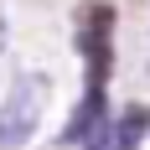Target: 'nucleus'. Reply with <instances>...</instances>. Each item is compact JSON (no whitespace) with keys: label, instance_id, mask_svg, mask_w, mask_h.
Returning a JSON list of instances; mask_svg holds the SVG:
<instances>
[{"label":"nucleus","instance_id":"f257e3e1","mask_svg":"<svg viewBox=\"0 0 150 150\" xmlns=\"http://www.w3.org/2000/svg\"><path fill=\"white\" fill-rule=\"evenodd\" d=\"M47 104H52V78L47 73H21L0 98V150L31 145V135L42 129Z\"/></svg>","mask_w":150,"mask_h":150},{"label":"nucleus","instance_id":"f03ea898","mask_svg":"<svg viewBox=\"0 0 150 150\" xmlns=\"http://www.w3.org/2000/svg\"><path fill=\"white\" fill-rule=\"evenodd\" d=\"M73 42L88 62V88H104L114 67V5L109 0H83L73 16Z\"/></svg>","mask_w":150,"mask_h":150},{"label":"nucleus","instance_id":"7ed1b4c3","mask_svg":"<svg viewBox=\"0 0 150 150\" xmlns=\"http://www.w3.org/2000/svg\"><path fill=\"white\" fill-rule=\"evenodd\" d=\"M0 52H5V5H0Z\"/></svg>","mask_w":150,"mask_h":150}]
</instances>
